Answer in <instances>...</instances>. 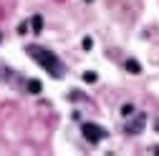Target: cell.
<instances>
[{"label":"cell","mask_w":159,"mask_h":156,"mask_svg":"<svg viewBox=\"0 0 159 156\" xmlns=\"http://www.w3.org/2000/svg\"><path fill=\"white\" fill-rule=\"evenodd\" d=\"M131 113H134V106L131 103H124L121 106V116H131Z\"/></svg>","instance_id":"6"},{"label":"cell","mask_w":159,"mask_h":156,"mask_svg":"<svg viewBox=\"0 0 159 156\" xmlns=\"http://www.w3.org/2000/svg\"><path fill=\"white\" fill-rule=\"evenodd\" d=\"M84 136H86V141L98 144L101 139H106V136H109V131L101 128V126H96V124H84Z\"/></svg>","instance_id":"2"},{"label":"cell","mask_w":159,"mask_h":156,"mask_svg":"<svg viewBox=\"0 0 159 156\" xmlns=\"http://www.w3.org/2000/svg\"><path fill=\"white\" fill-rule=\"evenodd\" d=\"M28 91H30V93H41V83H38V81H30V83H28Z\"/></svg>","instance_id":"5"},{"label":"cell","mask_w":159,"mask_h":156,"mask_svg":"<svg viewBox=\"0 0 159 156\" xmlns=\"http://www.w3.org/2000/svg\"><path fill=\"white\" fill-rule=\"evenodd\" d=\"M41 28H43V20H41V15H33V30H35V33H41Z\"/></svg>","instance_id":"4"},{"label":"cell","mask_w":159,"mask_h":156,"mask_svg":"<svg viewBox=\"0 0 159 156\" xmlns=\"http://www.w3.org/2000/svg\"><path fill=\"white\" fill-rule=\"evenodd\" d=\"M126 68H129L131 73H139V63H136V61H126Z\"/></svg>","instance_id":"7"},{"label":"cell","mask_w":159,"mask_h":156,"mask_svg":"<svg viewBox=\"0 0 159 156\" xmlns=\"http://www.w3.org/2000/svg\"><path fill=\"white\" fill-rule=\"evenodd\" d=\"M142 126H144V113H139L136 121L126 126V133H139V131H142Z\"/></svg>","instance_id":"3"},{"label":"cell","mask_w":159,"mask_h":156,"mask_svg":"<svg viewBox=\"0 0 159 156\" xmlns=\"http://www.w3.org/2000/svg\"><path fill=\"white\" fill-rule=\"evenodd\" d=\"M84 81H86V83H93V81H96V73H84Z\"/></svg>","instance_id":"8"},{"label":"cell","mask_w":159,"mask_h":156,"mask_svg":"<svg viewBox=\"0 0 159 156\" xmlns=\"http://www.w3.org/2000/svg\"><path fill=\"white\" fill-rule=\"evenodd\" d=\"M89 3H91V0H89Z\"/></svg>","instance_id":"9"},{"label":"cell","mask_w":159,"mask_h":156,"mask_svg":"<svg viewBox=\"0 0 159 156\" xmlns=\"http://www.w3.org/2000/svg\"><path fill=\"white\" fill-rule=\"evenodd\" d=\"M28 55L33 58L35 63H41L53 78H61L63 76V63L56 58V53H51V50H46L41 46H28Z\"/></svg>","instance_id":"1"}]
</instances>
